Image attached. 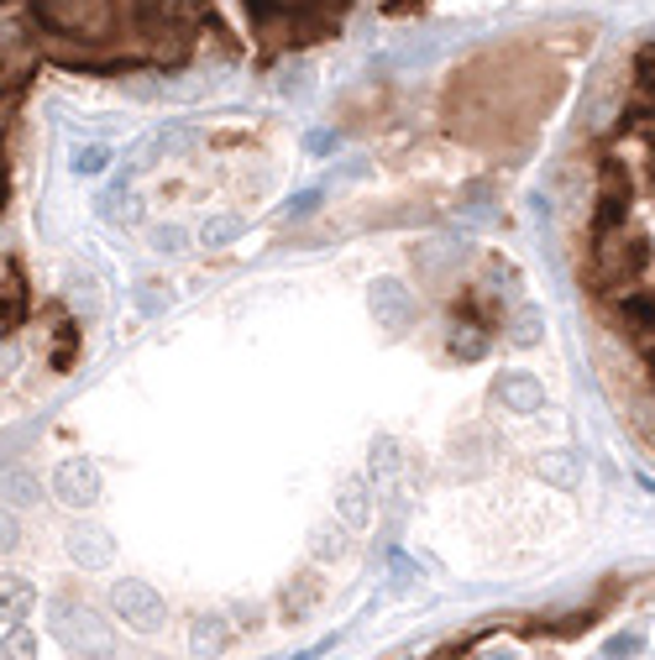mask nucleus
Instances as JSON below:
<instances>
[{"label":"nucleus","instance_id":"nucleus-14","mask_svg":"<svg viewBox=\"0 0 655 660\" xmlns=\"http://www.w3.org/2000/svg\"><path fill=\"white\" fill-rule=\"evenodd\" d=\"M225 644H231V634H225V619L221 613H210V619H194V634H189V650L200 660H210V656H221Z\"/></svg>","mask_w":655,"mask_h":660},{"label":"nucleus","instance_id":"nucleus-2","mask_svg":"<svg viewBox=\"0 0 655 660\" xmlns=\"http://www.w3.org/2000/svg\"><path fill=\"white\" fill-rule=\"evenodd\" d=\"M645 262H651V247L639 231H629V220L614 231H598V241H593V283L598 289L629 283L635 273H645Z\"/></svg>","mask_w":655,"mask_h":660},{"label":"nucleus","instance_id":"nucleus-22","mask_svg":"<svg viewBox=\"0 0 655 660\" xmlns=\"http://www.w3.org/2000/svg\"><path fill=\"white\" fill-rule=\"evenodd\" d=\"M483 351H487V341L477 330H456V336H451V357H462V362H477Z\"/></svg>","mask_w":655,"mask_h":660},{"label":"nucleus","instance_id":"nucleus-6","mask_svg":"<svg viewBox=\"0 0 655 660\" xmlns=\"http://www.w3.org/2000/svg\"><path fill=\"white\" fill-rule=\"evenodd\" d=\"M367 299H373V314H377V326L383 330H410L414 310H420L404 278H377L373 289H367Z\"/></svg>","mask_w":655,"mask_h":660},{"label":"nucleus","instance_id":"nucleus-28","mask_svg":"<svg viewBox=\"0 0 655 660\" xmlns=\"http://www.w3.org/2000/svg\"><path fill=\"white\" fill-rule=\"evenodd\" d=\"M389 571L399 577V582H410V577H414V567L404 561V556H399V550H389Z\"/></svg>","mask_w":655,"mask_h":660},{"label":"nucleus","instance_id":"nucleus-21","mask_svg":"<svg viewBox=\"0 0 655 660\" xmlns=\"http://www.w3.org/2000/svg\"><path fill=\"white\" fill-rule=\"evenodd\" d=\"M639 650H645V634L629 629V634H614V640L603 644V660H635Z\"/></svg>","mask_w":655,"mask_h":660},{"label":"nucleus","instance_id":"nucleus-29","mask_svg":"<svg viewBox=\"0 0 655 660\" xmlns=\"http://www.w3.org/2000/svg\"><path fill=\"white\" fill-rule=\"evenodd\" d=\"M487 660H520V656H514V650H493V656H487Z\"/></svg>","mask_w":655,"mask_h":660},{"label":"nucleus","instance_id":"nucleus-12","mask_svg":"<svg viewBox=\"0 0 655 660\" xmlns=\"http://www.w3.org/2000/svg\"><path fill=\"white\" fill-rule=\"evenodd\" d=\"M618 326L635 336H655V299L651 293H624L618 299Z\"/></svg>","mask_w":655,"mask_h":660},{"label":"nucleus","instance_id":"nucleus-8","mask_svg":"<svg viewBox=\"0 0 655 660\" xmlns=\"http://www.w3.org/2000/svg\"><path fill=\"white\" fill-rule=\"evenodd\" d=\"M32 603H38V587L27 582V577H17V571H0V619L21 623L32 613Z\"/></svg>","mask_w":655,"mask_h":660},{"label":"nucleus","instance_id":"nucleus-5","mask_svg":"<svg viewBox=\"0 0 655 660\" xmlns=\"http://www.w3.org/2000/svg\"><path fill=\"white\" fill-rule=\"evenodd\" d=\"M53 493L69 503V509H94V498H100V467L84 457L74 461H58L53 467Z\"/></svg>","mask_w":655,"mask_h":660},{"label":"nucleus","instance_id":"nucleus-3","mask_svg":"<svg viewBox=\"0 0 655 660\" xmlns=\"http://www.w3.org/2000/svg\"><path fill=\"white\" fill-rule=\"evenodd\" d=\"M32 21L63 37H100L111 27V0H38Z\"/></svg>","mask_w":655,"mask_h":660},{"label":"nucleus","instance_id":"nucleus-13","mask_svg":"<svg viewBox=\"0 0 655 660\" xmlns=\"http://www.w3.org/2000/svg\"><path fill=\"white\" fill-rule=\"evenodd\" d=\"M346 546H352V530H346V524H336V519L310 530V556H315V561H341V556H346Z\"/></svg>","mask_w":655,"mask_h":660},{"label":"nucleus","instance_id":"nucleus-26","mask_svg":"<svg viewBox=\"0 0 655 660\" xmlns=\"http://www.w3.org/2000/svg\"><path fill=\"white\" fill-rule=\"evenodd\" d=\"M304 147H310V152H320V158H325V152H336V147H341V137H336V131H315V137H310V142H304Z\"/></svg>","mask_w":655,"mask_h":660},{"label":"nucleus","instance_id":"nucleus-10","mask_svg":"<svg viewBox=\"0 0 655 660\" xmlns=\"http://www.w3.org/2000/svg\"><path fill=\"white\" fill-rule=\"evenodd\" d=\"M504 336L514 341V347H541L545 341V314L535 310V304H514V310L504 314Z\"/></svg>","mask_w":655,"mask_h":660},{"label":"nucleus","instance_id":"nucleus-30","mask_svg":"<svg viewBox=\"0 0 655 660\" xmlns=\"http://www.w3.org/2000/svg\"><path fill=\"white\" fill-rule=\"evenodd\" d=\"M651 168H655V131H651Z\"/></svg>","mask_w":655,"mask_h":660},{"label":"nucleus","instance_id":"nucleus-25","mask_svg":"<svg viewBox=\"0 0 655 660\" xmlns=\"http://www.w3.org/2000/svg\"><path fill=\"white\" fill-rule=\"evenodd\" d=\"M152 247H158V252H184V231H179V226H158V231H152Z\"/></svg>","mask_w":655,"mask_h":660},{"label":"nucleus","instance_id":"nucleus-9","mask_svg":"<svg viewBox=\"0 0 655 660\" xmlns=\"http://www.w3.org/2000/svg\"><path fill=\"white\" fill-rule=\"evenodd\" d=\"M42 498V482L32 467H6L0 472V503L6 509H27V503H38Z\"/></svg>","mask_w":655,"mask_h":660},{"label":"nucleus","instance_id":"nucleus-24","mask_svg":"<svg viewBox=\"0 0 655 660\" xmlns=\"http://www.w3.org/2000/svg\"><path fill=\"white\" fill-rule=\"evenodd\" d=\"M320 200H325L320 189H304V194H294V200L283 204V216H289V220H304L310 210H320Z\"/></svg>","mask_w":655,"mask_h":660},{"label":"nucleus","instance_id":"nucleus-20","mask_svg":"<svg viewBox=\"0 0 655 660\" xmlns=\"http://www.w3.org/2000/svg\"><path fill=\"white\" fill-rule=\"evenodd\" d=\"M27 48V32H21V11H0V58H17Z\"/></svg>","mask_w":655,"mask_h":660},{"label":"nucleus","instance_id":"nucleus-7","mask_svg":"<svg viewBox=\"0 0 655 660\" xmlns=\"http://www.w3.org/2000/svg\"><path fill=\"white\" fill-rule=\"evenodd\" d=\"M69 556H74L84 571H105L115 561V534L100 530V524H74V530H69Z\"/></svg>","mask_w":655,"mask_h":660},{"label":"nucleus","instance_id":"nucleus-17","mask_svg":"<svg viewBox=\"0 0 655 660\" xmlns=\"http://www.w3.org/2000/svg\"><path fill=\"white\" fill-rule=\"evenodd\" d=\"M0 660H38V634L27 623H11V634H0Z\"/></svg>","mask_w":655,"mask_h":660},{"label":"nucleus","instance_id":"nucleus-18","mask_svg":"<svg viewBox=\"0 0 655 660\" xmlns=\"http://www.w3.org/2000/svg\"><path fill=\"white\" fill-rule=\"evenodd\" d=\"M105 168H111V147H105V142L74 147V173H79V179H100Z\"/></svg>","mask_w":655,"mask_h":660},{"label":"nucleus","instance_id":"nucleus-23","mask_svg":"<svg viewBox=\"0 0 655 660\" xmlns=\"http://www.w3.org/2000/svg\"><path fill=\"white\" fill-rule=\"evenodd\" d=\"M17 546H21V524H17V513L0 503V556H11Z\"/></svg>","mask_w":655,"mask_h":660},{"label":"nucleus","instance_id":"nucleus-19","mask_svg":"<svg viewBox=\"0 0 655 660\" xmlns=\"http://www.w3.org/2000/svg\"><path fill=\"white\" fill-rule=\"evenodd\" d=\"M541 477H551L556 488H577V461L566 451H551V457H541Z\"/></svg>","mask_w":655,"mask_h":660},{"label":"nucleus","instance_id":"nucleus-1","mask_svg":"<svg viewBox=\"0 0 655 660\" xmlns=\"http://www.w3.org/2000/svg\"><path fill=\"white\" fill-rule=\"evenodd\" d=\"M48 623H53V634L69 650H79V656H90V660H105L115 650L111 623L100 619L90 603H79V598H53L48 603Z\"/></svg>","mask_w":655,"mask_h":660},{"label":"nucleus","instance_id":"nucleus-27","mask_svg":"<svg viewBox=\"0 0 655 660\" xmlns=\"http://www.w3.org/2000/svg\"><path fill=\"white\" fill-rule=\"evenodd\" d=\"M11 372H17V347L0 336V378H11Z\"/></svg>","mask_w":655,"mask_h":660},{"label":"nucleus","instance_id":"nucleus-4","mask_svg":"<svg viewBox=\"0 0 655 660\" xmlns=\"http://www.w3.org/2000/svg\"><path fill=\"white\" fill-rule=\"evenodd\" d=\"M111 608L131 629H142V634H158L163 623H169V603H163V592H152L142 577H121L111 587Z\"/></svg>","mask_w":655,"mask_h":660},{"label":"nucleus","instance_id":"nucleus-11","mask_svg":"<svg viewBox=\"0 0 655 660\" xmlns=\"http://www.w3.org/2000/svg\"><path fill=\"white\" fill-rule=\"evenodd\" d=\"M498 399H504L508 409L530 414V409H541V403H545V388L535 383L530 372H504V378H498Z\"/></svg>","mask_w":655,"mask_h":660},{"label":"nucleus","instance_id":"nucleus-15","mask_svg":"<svg viewBox=\"0 0 655 660\" xmlns=\"http://www.w3.org/2000/svg\"><path fill=\"white\" fill-rule=\"evenodd\" d=\"M336 513H341V524H346V530H362V524H367V482H362V477L341 482Z\"/></svg>","mask_w":655,"mask_h":660},{"label":"nucleus","instance_id":"nucleus-16","mask_svg":"<svg viewBox=\"0 0 655 660\" xmlns=\"http://www.w3.org/2000/svg\"><path fill=\"white\" fill-rule=\"evenodd\" d=\"M242 231H246V216H210L205 226H200V241H205V247H231Z\"/></svg>","mask_w":655,"mask_h":660}]
</instances>
